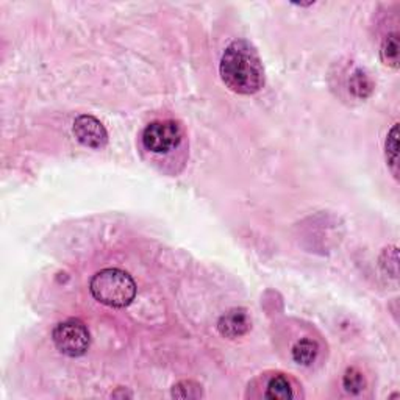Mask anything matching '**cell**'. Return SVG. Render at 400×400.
<instances>
[{
	"mask_svg": "<svg viewBox=\"0 0 400 400\" xmlns=\"http://www.w3.org/2000/svg\"><path fill=\"white\" fill-rule=\"evenodd\" d=\"M219 72L225 87L236 94L250 96L265 87V67L260 55L245 39L233 41L225 49Z\"/></svg>",
	"mask_w": 400,
	"mask_h": 400,
	"instance_id": "cell-1",
	"label": "cell"
},
{
	"mask_svg": "<svg viewBox=\"0 0 400 400\" xmlns=\"http://www.w3.org/2000/svg\"><path fill=\"white\" fill-rule=\"evenodd\" d=\"M91 294L100 304L111 308H125L133 302L136 285L130 274L121 269H102L91 278Z\"/></svg>",
	"mask_w": 400,
	"mask_h": 400,
	"instance_id": "cell-2",
	"label": "cell"
},
{
	"mask_svg": "<svg viewBox=\"0 0 400 400\" xmlns=\"http://www.w3.org/2000/svg\"><path fill=\"white\" fill-rule=\"evenodd\" d=\"M52 340L56 348L67 357H82L91 344L88 327L78 319H67L60 322L52 331Z\"/></svg>",
	"mask_w": 400,
	"mask_h": 400,
	"instance_id": "cell-3",
	"label": "cell"
},
{
	"mask_svg": "<svg viewBox=\"0 0 400 400\" xmlns=\"http://www.w3.org/2000/svg\"><path fill=\"white\" fill-rule=\"evenodd\" d=\"M181 129L175 121L151 122L142 131V146L148 152L168 153L180 144Z\"/></svg>",
	"mask_w": 400,
	"mask_h": 400,
	"instance_id": "cell-4",
	"label": "cell"
},
{
	"mask_svg": "<svg viewBox=\"0 0 400 400\" xmlns=\"http://www.w3.org/2000/svg\"><path fill=\"white\" fill-rule=\"evenodd\" d=\"M74 135L80 144L89 148H102L108 144L107 129L91 114H80L74 121Z\"/></svg>",
	"mask_w": 400,
	"mask_h": 400,
	"instance_id": "cell-5",
	"label": "cell"
},
{
	"mask_svg": "<svg viewBox=\"0 0 400 400\" xmlns=\"http://www.w3.org/2000/svg\"><path fill=\"white\" fill-rule=\"evenodd\" d=\"M252 327L249 313L245 308H232L230 311L222 314L218 321V330L222 336L228 340L241 338Z\"/></svg>",
	"mask_w": 400,
	"mask_h": 400,
	"instance_id": "cell-6",
	"label": "cell"
},
{
	"mask_svg": "<svg viewBox=\"0 0 400 400\" xmlns=\"http://www.w3.org/2000/svg\"><path fill=\"white\" fill-rule=\"evenodd\" d=\"M386 164L390 168L394 179L399 180V124H394L392 129L388 131L385 142Z\"/></svg>",
	"mask_w": 400,
	"mask_h": 400,
	"instance_id": "cell-7",
	"label": "cell"
},
{
	"mask_svg": "<svg viewBox=\"0 0 400 400\" xmlns=\"http://www.w3.org/2000/svg\"><path fill=\"white\" fill-rule=\"evenodd\" d=\"M319 353V347L316 341L311 340H300L297 341L293 347V359L297 364L310 366L314 363Z\"/></svg>",
	"mask_w": 400,
	"mask_h": 400,
	"instance_id": "cell-8",
	"label": "cell"
},
{
	"mask_svg": "<svg viewBox=\"0 0 400 400\" xmlns=\"http://www.w3.org/2000/svg\"><path fill=\"white\" fill-rule=\"evenodd\" d=\"M348 89L358 99H368L374 91V83L363 69H357L348 78Z\"/></svg>",
	"mask_w": 400,
	"mask_h": 400,
	"instance_id": "cell-9",
	"label": "cell"
},
{
	"mask_svg": "<svg viewBox=\"0 0 400 400\" xmlns=\"http://www.w3.org/2000/svg\"><path fill=\"white\" fill-rule=\"evenodd\" d=\"M380 58L383 65L392 69L399 67V35L397 33H390L385 39H383L380 47Z\"/></svg>",
	"mask_w": 400,
	"mask_h": 400,
	"instance_id": "cell-10",
	"label": "cell"
},
{
	"mask_svg": "<svg viewBox=\"0 0 400 400\" xmlns=\"http://www.w3.org/2000/svg\"><path fill=\"white\" fill-rule=\"evenodd\" d=\"M293 397V388H291L287 377L276 375L267 383L266 399H291Z\"/></svg>",
	"mask_w": 400,
	"mask_h": 400,
	"instance_id": "cell-11",
	"label": "cell"
},
{
	"mask_svg": "<svg viewBox=\"0 0 400 400\" xmlns=\"http://www.w3.org/2000/svg\"><path fill=\"white\" fill-rule=\"evenodd\" d=\"M342 386L348 394H359L366 386L364 375L355 368H348L342 377Z\"/></svg>",
	"mask_w": 400,
	"mask_h": 400,
	"instance_id": "cell-12",
	"label": "cell"
},
{
	"mask_svg": "<svg viewBox=\"0 0 400 400\" xmlns=\"http://www.w3.org/2000/svg\"><path fill=\"white\" fill-rule=\"evenodd\" d=\"M173 396L179 399H199L202 397V386L197 385L196 381L183 380L174 385Z\"/></svg>",
	"mask_w": 400,
	"mask_h": 400,
	"instance_id": "cell-13",
	"label": "cell"
}]
</instances>
